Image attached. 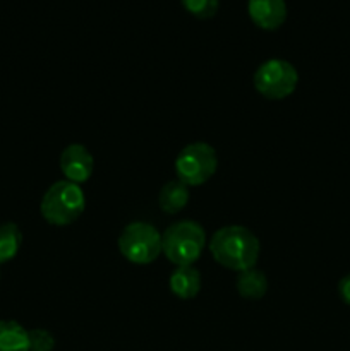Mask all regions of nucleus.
<instances>
[{"label":"nucleus","instance_id":"obj_15","mask_svg":"<svg viewBox=\"0 0 350 351\" xmlns=\"http://www.w3.org/2000/svg\"><path fill=\"white\" fill-rule=\"evenodd\" d=\"M30 335V351H54L55 338L47 329H31L27 331Z\"/></svg>","mask_w":350,"mask_h":351},{"label":"nucleus","instance_id":"obj_11","mask_svg":"<svg viewBox=\"0 0 350 351\" xmlns=\"http://www.w3.org/2000/svg\"><path fill=\"white\" fill-rule=\"evenodd\" d=\"M235 287L240 297L246 300H261L268 291V278L263 271L250 267L239 273Z\"/></svg>","mask_w":350,"mask_h":351},{"label":"nucleus","instance_id":"obj_12","mask_svg":"<svg viewBox=\"0 0 350 351\" xmlns=\"http://www.w3.org/2000/svg\"><path fill=\"white\" fill-rule=\"evenodd\" d=\"M0 351H30V335L16 321H0Z\"/></svg>","mask_w":350,"mask_h":351},{"label":"nucleus","instance_id":"obj_13","mask_svg":"<svg viewBox=\"0 0 350 351\" xmlns=\"http://www.w3.org/2000/svg\"><path fill=\"white\" fill-rule=\"evenodd\" d=\"M23 233L16 223H0V264L12 261L19 254Z\"/></svg>","mask_w":350,"mask_h":351},{"label":"nucleus","instance_id":"obj_2","mask_svg":"<svg viewBox=\"0 0 350 351\" xmlns=\"http://www.w3.org/2000/svg\"><path fill=\"white\" fill-rule=\"evenodd\" d=\"M205 245V228L192 219L174 223L161 233V254L177 267L194 266Z\"/></svg>","mask_w":350,"mask_h":351},{"label":"nucleus","instance_id":"obj_3","mask_svg":"<svg viewBox=\"0 0 350 351\" xmlns=\"http://www.w3.org/2000/svg\"><path fill=\"white\" fill-rule=\"evenodd\" d=\"M86 208V195L81 185L58 180L47 189L40 204V213L54 226H69L78 221Z\"/></svg>","mask_w":350,"mask_h":351},{"label":"nucleus","instance_id":"obj_10","mask_svg":"<svg viewBox=\"0 0 350 351\" xmlns=\"http://www.w3.org/2000/svg\"><path fill=\"white\" fill-rule=\"evenodd\" d=\"M189 199L191 192L187 185L182 184L180 180H172L161 187L158 194V206L167 215H177L189 204Z\"/></svg>","mask_w":350,"mask_h":351},{"label":"nucleus","instance_id":"obj_14","mask_svg":"<svg viewBox=\"0 0 350 351\" xmlns=\"http://www.w3.org/2000/svg\"><path fill=\"white\" fill-rule=\"evenodd\" d=\"M182 5L196 19H211L218 12L220 0H182Z\"/></svg>","mask_w":350,"mask_h":351},{"label":"nucleus","instance_id":"obj_4","mask_svg":"<svg viewBox=\"0 0 350 351\" xmlns=\"http://www.w3.org/2000/svg\"><path fill=\"white\" fill-rule=\"evenodd\" d=\"M119 252L137 266L154 263L161 254V233L144 221L129 223L119 237Z\"/></svg>","mask_w":350,"mask_h":351},{"label":"nucleus","instance_id":"obj_16","mask_svg":"<svg viewBox=\"0 0 350 351\" xmlns=\"http://www.w3.org/2000/svg\"><path fill=\"white\" fill-rule=\"evenodd\" d=\"M338 295L343 304L350 305V273L343 276L338 283Z\"/></svg>","mask_w":350,"mask_h":351},{"label":"nucleus","instance_id":"obj_7","mask_svg":"<svg viewBox=\"0 0 350 351\" xmlns=\"http://www.w3.org/2000/svg\"><path fill=\"white\" fill-rule=\"evenodd\" d=\"M58 163H60V171L65 180L81 185L91 177L95 158L82 144H71L62 151Z\"/></svg>","mask_w":350,"mask_h":351},{"label":"nucleus","instance_id":"obj_8","mask_svg":"<svg viewBox=\"0 0 350 351\" xmlns=\"http://www.w3.org/2000/svg\"><path fill=\"white\" fill-rule=\"evenodd\" d=\"M247 12L250 21L264 31H275L287 21L285 0H249Z\"/></svg>","mask_w":350,"mask_h":351},{"label":"nucleus","instance_id":"obj_6","mask_svg":"<svg viewBox=\"0 0 350 351\" xmlns=\"http://www.w3.org/2000/svg\"><path fill=\"white\" fill-rule=\"evenodd\" d=\"M254 89L266 99H285L297 89L299 72L283 58H270L254 72Z\"/></svg>","mask_w":350,"mask_h":351},{"label":"nucleus","instance_id":"obj_9","mask_svg":"<svg viewBox=\"0 0 350 351\" xmlns=\"http://www.w3.org/2000/svg\"><path fill=\"white\" fill-rule=\"evenodd\" d=\"M168 287L180 300H192L201 290V274L194 266H180L170 274Z\"/></svg>","mask_w":350,"mask_h":351},{"label":"nucleus","instance_id":"obj_5","mask_svg":"<svg viewBox=\"0 0 350 351\" xmlns=\"http://www.w3.org/2000/svg\"><path fill=\"white\" fill-rule=\"evenodd\" d=\"M218 170V156L213 146L206 143L187 144L175 158L177 180L187 187L206 184Z\"/></svg>","mask_w":350,"mask_h":351},{"label":"nucleus","instance_id":"obj_1","mask_svg":"<svg viewBox=\"0 0 350 351\" xmlns=\"http://www.w3.org/2000/svg\"><path fill=\"white\" fill-rule=\"evenodd\" d=\"M213 259L226 269L242 271L256 266L259 259V239L246 226H223L209 240Z\"/></svg>","mask_w":350,"mask_h":351}]
</instances>
